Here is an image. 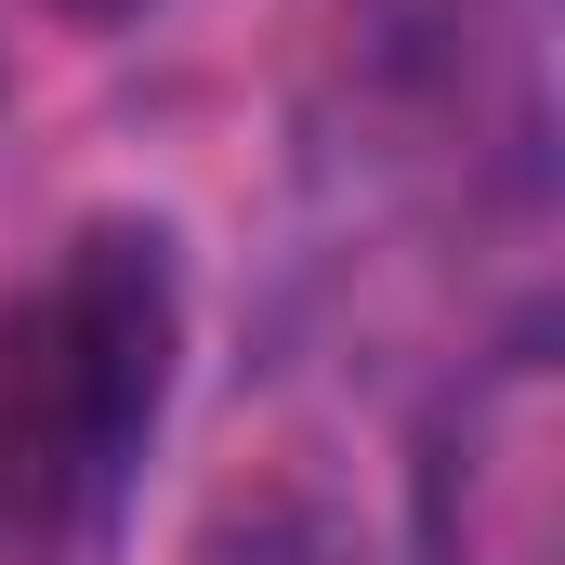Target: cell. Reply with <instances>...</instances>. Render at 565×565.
Returning <instances> with one entry per match:
<instances>
[{
	"mask_svg": "<svg viewBox=\"0 0 565 565\" xmlns=\"http://www.w3.org/2000/svg\"><path fill=\"white\" fill-rule=\"evenodd\" d=\"M198 565H382L329 500H250V513H224L211 526V553Z\"/></svg>",
	"mask_w": 565,
	"mask_h": 565,
	"instance_id": "3957f363",
	"label": "cell"
},
{
	"mask_svg": "<svg viewBox=\"0 0 565 565\" xmlns=\"http://www.w3.org/2000/svg\"><path fill=\"white\" fill-rule=\"evenodd\" d=\"M422 565H565V369L513 329L422 422Z\"/></svg>",
	"mask_w": 565,
	"mask_h": 565,
	"instance_id": "7a4b0ae2",
	"label": "cell"
},
{
	"mask_svg": "<svg viewBox=\"0 0 565 565\" xmlns=\"http://www.w3.org/2000/svg\"><path fill=\"white\" fill-rule=\"evenodd\" d=\"M184 369V264L171 224L106 211L53 250V277L0 316V526L93 540L132 500Z\"/></svg>",
	"mask_w": 565,
	"mask_h": 565,
	"instance_id": "6da1fadb",
	"label": "cell"
},
{
	"mask_svg": "<svg viewBox=\"0 0 565 565\" xmlns=\"http://www.w3.org/2000/svg\"><path fill=\"white\" fill-rule=\"evenodd\" d=\"M66 13H79V26H132L145 0H66Z\"/></svg>",
	"mask_w": 565,
	"mask_h": 565,
	"instance_id": "277c9868",
	"label": "cell"
}]
</instances>
